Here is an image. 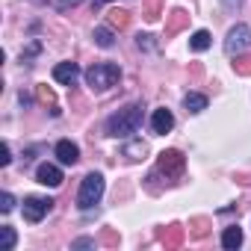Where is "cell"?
<instances>
[{
	"label": "cell",
	"mask_w": 251,
	"mask_h": 251,
	"mask_svg": "<svg viewBox=\"0 0 251 251\" xmlns=\"http://www.w3.org/2000/svg\"><path fill=\"white\" fill-rule=\"evenodd\" d=\"M139 124H142V103H127L124 109H118L115 115H109V121H106V136L127 139L130 133L139 130Z\"/></svg>",
	"instance_id": "obj_1"
},
{
	"label": "cell",
	"mask_w": 251,
	"mask_h": 251,
	"mask_svg": "<svg viewBox=\"0 0 251 251\" xmlns=\"http://www.w3.org/2000/svg\"><path fill=\"white\" fill-rule=\"evenodd\" d=\"M118 77H121L118 65H112V62H95V65L86 71V86H89L92 92H106L109 86H115Z\"/></svg>",
	"instance_id": "obj_2"
},
{
	"label": "cell",
	"mask_w": 251,
	"mask_h": 251,
	"mask_svg": "<svg viewBox=\"0 0 251 251\" xmlns=\"http://www.w3.org/2000/svg\"><path fill=\"white\" fill-rule=\"evenodd\" d=\"M100 195H103V177L98 172H92V175L83 177V186L77 192V207L80 210H92L100 201Z\"/></svg>",
	"instance_id": "obj_3"
},
{
	"label": "cell",
	"mask_w": 251,
	"mask_h": 251,
	"mask_svg": "<svg viewBox=\"0 0 251 251\" xmlns=\"http://www.w3.org/2000/svg\"><path fill=\"white\" fill-rule=\"evenodd\" d=\"M248 48H251V27L236 24V27L227 33V39H225V53H227V56H239V53H245Z\"/></svg>",
	"instance_id": "obj_4"
},
{
	"label": "cell",
	"mask_w": 251,
	"mask_h": 251,
	"mask_svg": "<svg viewBox=\"0 0 251 251\" xmlns=\"http://www.w3.org/2000/svg\"><path fill=\"white\" fill-rule=\"evenodd\" d=\"M183 169H186V157L180 151H175V148L172 151H163L160 160H157V172L166 175V177H180Z\"/></svg>",
	"instance_id": "obj_5"
},
{
	"label": "cell",
	"mask_w": 251,
	"mask_h": 251,
	"mask_svg": "<svg viewBox=\"0 0 251 251\" xmlns=\"http://www.w3.org/2000/svg\"><path fill=\"white\" fill-rule=\"evenodd\" d=\"M50 207H53V201H50V198L30 195V198H24V219L36 225V222H42V219L50 213Z\"/></svg>",
	"instance_id": "obj_6"
},
{
	"label": "cell",
	"mask_w": 251,
	"mask_h": 251,
	"mask_svg": "<svg viewBox=\"0 0 251 251\" xmlns=\"http://www.w3.org/2000/svg\"><path fill=\"white\" fill-rule=\"evenodd\" d=\"M175 127V115L163 106V109H154V115H151V130L157 133V136H166L169 130Z\"/></svg>",
	"instance_id": "obj_7"
},
{
	"label": "cell",
	"mask_w": 251,
	"mask_h": 251,
	"mask_svg": "<svg viewBox=\"0 0 251 251\" xmlns=\"http://www.w3.org/2000/svg\"><path fill=\"white\" fill-rule=\"evenodd\" d=\"M36 180H39L42 186H59V183H62V172H59L53 163H42V166L36 169Z\"/></svg>",
	"instance_id": "obj_8"
},
{
	"label": "cell",
	"mask_w": 251,
	"mask_h": 251,
	"mask_svg": "<svg viewBox=\"0 0 251 251\" xmlns=\"http://www.w3.org/2000/svg\"><path fill=\"white\" fill-rule=\"evenodd\" d=\"M77 77H80L77 62H59V65L53 68V80H56V83H62V86H71Z\"/></svg>",
	"instance_id": "obj_9"
},
{
	"label": "cell",
	"mask_w": 251,
	"mask_h": 251,
	"mask_svg": "<svg viewBox=\"0 0 251 251\" xmlns=\"http://www.w3.org/2000/svg\"><path fill=\"white\" fill-rule=\"evenodd\" d=\"M56 157H59L62 166H74L80 160V148L71 139H62V142H56Z\"/></svg>",
	"instance_id": "obj_10"
},
{
	"label": "cell",
	"mask_w": 251,
	"mask_h": 251,
	"mask_svg": "<svg viewBox=\"0 0 251 251\" xmlns=\"http://www.w3.org/2000/svg\"><path fill=\"white\" fill-rule=\"evenodd\" d=\"M157 239H160L166 248H177V245H183V227H180V225H169V227H163V230L157 233Z\"/></svg>",
	"instance_id": "obj_11"
},
{
	"label": "cell",
	"mask_w": 251,
	"mask_h": 251,
	"mask_svg": "<svg viewBox=\"0 0 251 251\" xmlns=\"http://www.w3.org/2000/svg\"><path fill=\"white\" fill-rule=\"evenodd\" d=\"M239 245H242V230H239V225L225 227V233H222V248L233 251V248H239Z\"/></svg>",
	"instance_id": "obj_12"
},
{
	"label": "cell",
	"mask_w": 251,
	"mask_h": 251,
	"mask_svg": "<svg viewBox=\"0 0 251 251\" xmlns=\"http://www.w3.org/2000/svg\"><path fill=\"white\" fill-rule=\"evenodd\" d=\"M183 106H186V112H201V109H207V95L189 92V95L183 98Z\"/></svg>",
	"instance_id": "obj_13"
},
{
	"label": "cell",
	"mask_w": 251,
	"mask_h": 251,
	"mask_svg": "<svg viewBox=\"0 0 251 251\" xmlns=\"http://www.w3.org/2000/svg\"><path fill=\"white\" fill-rule=\"evenodd\" d=\"M186 21H189V15H186L183 9H175V12H172V21H169V27H166V36H175Z\"/></svg>",
	"instance_id": "obj_14"
},
{
	"label": "cell",
	"mask_w": 251,
	"mask_h": 251,
	"mask_svg": "<svg viewBox=\"0 0 251 251\" xmlns=\"http://www.w3.org/2000/svg\"><path fill=\"white\" fill-rule=\"evenodd\" d=\"M189 48H192V50H198V53H201V50H207V48H210V33H207V30H198V33H192V39H189Z\"/></svg>",
	"instance_id": "obj_15"
},
{
	"label": "cell",
	"mask_w": 251,
	"mask_h": 251,
	"mask_svg": "<svg viewBox=\"0 0 251 251\" xmlns=\"http://www.w3.org/2000/svg\"><path fill=\"white\" fill-rule=\"evenodd\" d=\"M189 227H192L189 233H192L195 239H201V236H207V230H210V219H207V216H198V219L189 222Z\"/></svg>",
	"instance_id": "obj_16"
},
{
	"label": "cell",
	"mask_w": 251,
	"mask_h": 251,
	"mask_svg": "<svg viewBox=\"0 0 251 251\" xmlns=\"http://www.w3.org/2000/svg\"><path fill=\"white\" fill-rule=\"evenodd\" d=\"M148 154V145L145 142H130V145H124V157L127 160H142Z\"/></svg>",
	"instance_id": "obj_17"
},
{
	"label": "cell",
	"mask_w": 251,
	"mask_h": 251,
	"mask_svg": "<svg viewBox=\"0 0 251 251\" xmlns=\"http://www.w3.org/2000/svg\"><path fill=\"white\" fill-rule=\"evenodd\" d=\"M12 248H15V230L0 227V251H12Z\"/></svg>",
	"instance_id": "obj_18"
},
{
	"label": "cell",
	"mask_w": 251,
	"mask_h": 251,
	"mask_svg": "<svg viewBox=\"0 0 251 251\" xmlns=\"http://www.w3.org/2000/svg\"><path fill=\"white\" fill-rule=\"evenodd\" d=\"M95 45L98 48H112V30L109 27H98L95 30Z\"/></svg>",
	"instance_id": "obj_19"
},
{
	"label": "cell",
	"mask_w": 251,
	"mask_h": 251,
	"mask_svg": "<svg viewBox=\"0 0 251 251\" xmlns=\"http://www.w3.org/2000/svg\"><path fill=\"white\" fill-rule=\"evenodd\" d=\"M36 95H39V100H42V103H50V112H53V115H59V109H56V98H53V92H50L48 86H39V89H36Z\"/></svg>",
	"instance_id": "obj_20"
},
{
	"label": "cell",
	"mask_w": 251,
	"mask_h": 251,
	"mask_svg": "<svg viewBox=\"0 0 251 251\" xmlns=\"http://www.w3.org/2000/svg\"><path fill=\"white\" fill-rule=\"evenodd\" d=\"M233 71H236L239 77H251V56H248V53H245V56L239 53L236 62H233Z\"/></svg>",
	"instance_id": "obj_21"
},
{
	"label": "cell",
	"mask_w": 251,
	"mask_h": 251,
	"mask_svg": "<svg viewBox=\"0 0 251 251\" xmlns=\"http://www.w3.org/2000/svg\"><path fill=\"white\" fill-rule=\"evenodd\" d=\"M127 24H130V15L124 12V9H112L109 12V27H118L121 30V27H127Z\"/></svg>",
	"instance_id": "obj_22"
},
{
	"label": "cell",
	"mask_w": 251,
	"mask_h": 251,
	"mask_svg": "<svg viewBox=\"0 0 251 251\" xmlns=\"http://www.w3.org/2000/svg\"><path fill=\"white\" fill-rule=\"evenodd\" d=\"M15 207V198L9 195V192H3V195H0V210H3V213H9Z\"/></svg>",
	"instance_id": "obj_23"
},
{
	"label": "cell",
	"mask_w": 251,
	"mask_h": 251,
	"mask_svg": "<svg viewBox=\"0 0 251 251\" xmlns=\"http://www.w3.org/2000/svg\"><path fill=\"white\" fill-rule=\"evenodd\" d=\"M9 160H12L9 157V145L3 142V145H0V166H9Z\"/></svg>",
	"instance_id": "obj_24"
},
{
	"label": "cell",
	"mask_w": 251,
	"mask_h": 251,
	"mask_svg": "<svg viewBox=\"0 0 251 251\" xmlns=\"http://www.w3.org/2000/svg\"><path fill=\"white\" fill-rule=\"evenodd\" d=\"M100 242H103V245H115V242H118V236H115L112 230H103V236H100Z\"/></svg>",
	"instance_id": "obj_25"
},
{
	"label": "cell",
	"mask_w": 251,
	"mask_h": 251,
	"mask_svg": "<svg viewBox=\"0 0 251 251\" xmlns=\"http://www.w3.org/2000/svg\"><path fill=\"white\" fill-rule=\"evenodd\" d=\"M77 3H83V0H59L56 6H59V9L65 12V9H71V6H77Z\"/></svg>",
	"instance_id": "obj_26"
},
{
	"label": "cell",
	"mask_w": 251,
	"mask_h": 251,
	"mask_svg": "<svg viewBox=\"0 0 251 251\" xmlns=\"http://www.w3.org/2000/svg\"><path fill=\"white\" fill-rule=\"evenodd\" d=\"M89 245H95V239H77L74 242V248H89Z\"/></svg>",
	"instance_id": "obj_27"
},
{
	"label": "cell",
	"mask_w": 251,
	"mask_h": 251,
	"mask_svg": "<svg viewBox=\"0 0 251 251\" xmlns=\"http://www.w3.org/2000/svg\"><path fill=\"white\" fill-rule=\"evenodd\" d=\"M239 3H245V0H225V6H227V9H233V6H239Z\"/></svg>",
	"instance_id": "obj_28"
},
{
	"label": "cell",
	"mask_w": 251,
	"mask_h": 251,
	"mask_svg": "<svg viewBox=\"0 0 251 251\" xmlns=\"http://www.w3.org/2000/svg\"><path fill=\"white\" fill-rule=\"evenodd\" d=\"M100 3H106V0H95V6H100Z\"/></svg>",
	"instance_id": "obj_29"
}]
</instances>
